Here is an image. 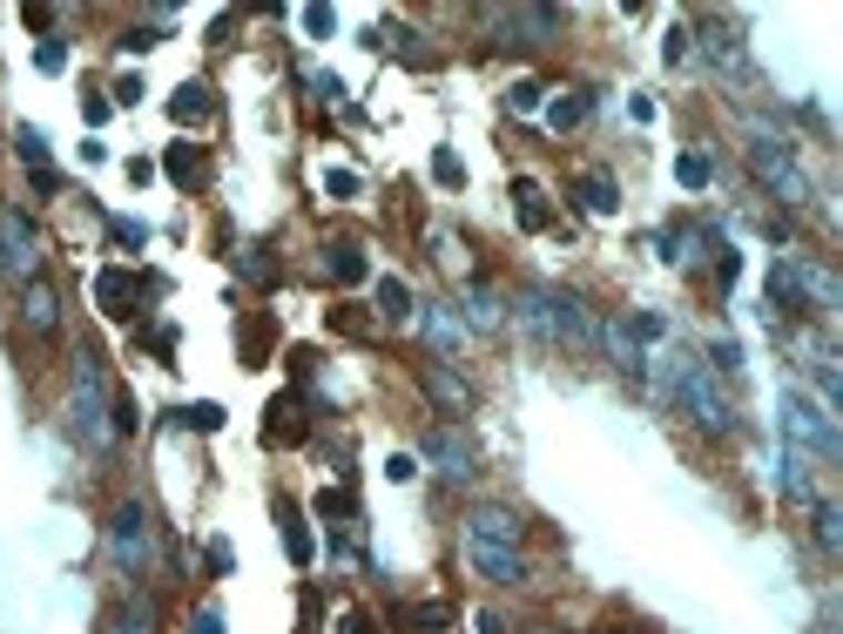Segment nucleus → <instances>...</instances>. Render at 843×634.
I'll return each mask as SVG.
<instances>
[{"label":"nucleus","instance_id":"obj_21","mask_svg":"<svg viewBox=\"0 0 843 634\" xmlns=\"http://www.w3.org/2000/svg\"><path fill=\"white\" fill-rule=\"evenodd\" d=\"M595 338H601V344L615 351V365H621L628 379H648V358H641V344L628 338V324H608V331H595Z\"/></svg>","mask_w":843,"mask_h":634},{"label":"nucleus","instance_id":"obj_48","mask_svg":"<svg viewBox=\"0 0 843 634\" xmlns=\"http://www.w3.org/2000/svg\"><path fill=\"white\" fill-rule=\"evenodd\" d=\"M115 237H122L129 250H142V243H149V230H142V223H115Z\"/></svg>","mask_w":843,"mask_h":634},{"label":"nucleus","instance_id":"obj_20","mask_svg":"<svg viewBox=\"0 0 843 634\" xmlns=\"http://www.w3.org/2000/svg\"><path fill=\"white\" fill-rule=\"evenodd\" d=\"M365 270H372V263H365L358 243H331V250H324V278H337V284H365Z\"/></svg>","mask_w":843,"mask_h":634},{"label":"nucleus","instance_id":"obj_6","mask_svg":"<svg viewBox=\"0 0 843 634\" xmlns=\"http://www.w3.org/2000/svg\"><path fill=\"white\" fill-rule=\"evenodd\" d=\"M749 169H755V183H763L783 210H810L816 203V190H810V175H803V162L783 149V142H755L749 149Z\"/></svg>","mask_w":843,"mask_h":634},{"label":"nucleus","instance_id":"obj_47","mask_svg":"<svg viewBox=\"0 0 843 634\" xmlns=\"http://www.w3.org/2000/svg\"><path fill=\"white\" fill-rule=\"evenodd\" d=\"M109 109H115V102H102V95H89V109H81V115H89V129H102V122H109Z\"/></svg>","mask_w":843,"mask_h":634},{"label":"nucleus","instance_id":"obj_34","mask_svg":"<svg viewBox=\"0 0 843 634\" xmlns=\"http://www.w3.org/2000/svg\"><path fill=\"white\" fill-rule=\"evenodd\" d=\"M506 109H514V115H534V109H540V81H534V74H520L514 88H506Z\"/></svg>","mask_w":843,"mask_h":634},{"label":"nucleus","instance_id":"obj_39","mask_svg":"<svg viewBox=\"0 0 843 634\" xmlns=\"http://www.w3.org/2000/svg\"><path fill=\"white\" fill-rule=\"evenodd\" d=\"M190 634H223V607H216V601H203V607L190 614Z\"/></svg>","mask_w":843,"mask_h":634},{"label":"nucleus","instance_id":"obj_18","mask_svg":"<svg viewBox=\"0 0 843 634\" xmlns=\"http://www.w3.org/2000/svg\"><path fill=\"white\" fill-rule=\"evenodd\" d=\"M770 311L810 318V304H803V284H796V263H790V256H783V263H770Z\"/></svg>","mask_w":843,"mask_h":634},{"label":"nucleus","instance_id":"obj_16","mask_svg":"<svg viewBox=\"0 0 843 634\" xmlns=\"http://www.w3.org/2000/svg\"><path fill=\"white\" fill-rule=\"evenodd\" d=\"M459 311H466L473 331H499V324H506V304H499V291H486V284H466V291H459Z\"/></svg>","mask_w":843,"mask_h":634},{"label":"nucleus","instance_id":"obj_7","mask_svg":"<svg viewBox=\"0 0 843 634\" xmlns=\"http://www.w3.org/2000/svg\"><path fill=\"white\" fill-rule=\"evenodd\" d=\"M0 278L8 284H34L41 278V237H34V223L14 203H0Z\"/></svg>","mask_w":843,"mask_h":634},{"label":"nucleus","instance_id":"obj_14","mask_svg":"<svg viewBox=\"0 0 843 634\" xmlns=\"http://www.w3.org/2000/svg\"><path fill=\"white\" fill-rule=\"evenodd\" d=\"M418 385H426V399H433L439 412H453V419H459V412L473 405V392H466V379H453L446 365H426V372H418Z\"/></svg>","mask_w":843,"mask_h":634},{"label":"nucleus","instance_id":"obj_37","mask_svg":"<svg viewBox=\"0 0 843 634\" xmlns=\"http://www.w3.org/2000/svg\"><path fill=\"white\" fill-rule=\"evenodd\" d=\"M304 34H311V41H331V34H337V14H331V8H304Z\"/></svg>","mask_w":843,"mask_h":634},{"label":"nucleus","instance_id":"obj_11","mask_svg":"<svg viewBox=\"0 0 843 634\" xmlns=\"http://www.w3.org/2000/svg\"><path fill=\"white\" fill-rule=\"evenodd\" d=\"M426 460H433L446 480H473V445H466L453 425H433V432H426Z\"/></svg>","mask_w":843,"mask_h":634},{"label":"nucleus","instance_id":"obj_17","mask_svg":"<svg viewBox=\"0 0 843 634\" xmlns=\"http://www.w3.org/2000/svg\"><path fill=\"white\" fill-rule=\"evenodd\" d=\"M162 175H169L176 190H203V183H210V162H203V149L176 142V149H169V162H162Z\"/></svg>","mask_w":843,"mask_h":634},{"label":"nucleus","instance_id":"obj_25","mask_svg":"<svg viewBox=\"0 0 843 634\" xmlns=\"http://www.w3.org/2000/svg\"><path fill=\"white\" fill-rule=\"evenodd\" d=\"M418 331H426L433 351H459V338H466V324L453 311H426V318H418Z\"/></svg>","mask_w":843,"mask_h":634},{"label":"nucleus","instance_id":"obj_5","mask_svg":"<svg viewBox=\"0 0 843 634\" xmlns=\"http://www.w3.org/2000/svg\"><path fill=\"white\" fill-rule=\"evenodd\" d=\"M109 561H115L129 581H142V574L155 567V520H149L142 500H122V506L109 513Z\"/></svg>","mask_w":843,"mask_h":634},{"label":"nucleus","instance_id":"obj_8","mask_svg":"<svg viewBox=\"0 0 843 634\" xmlns=\"http://www.w3.org/2000/svg\"><path fill=\"white\" fill-rule=\"evenodd\" d=\"M783 425H790V439L796 445H810L816 460H843V432L830 425V412L823 405H810L803 392H783Z\"/></svg>","mask_w":843,"mask_h":634},{"label":"nucleus","instance_id":"obj_19","mask_svg":"<svg viewBox=\"0 0 843 634\" xmlns=\"http://www.w3.org/2000/svg\"><path fill=\"white\" fill-rule=\"evenodd\" d=\"M573 197L595 210V217H615L621 210V190H615V175H601V169H587V175H573Z\"/></svg>","mask_w":843,"mask_h":634},{"label":"nucleus","instance_id":"obj_15","mask_svg":"<svg viewBox=\"0 0 843 634\" xmlns=\"http://www.w3.org/2000/svg\"><path fill=\"white\" fill-rule=\"evenodd\" d=\"M587 115H595V95H587V88H567V95L547 102V129H553V135H573Z\"/></svg>","mask_w":843,"mask_h":634},{"label":"nucleus","instance_id":"obj_40","mask_svg":"<svg viewBox=\"0 0 843 634\" xmlns=\"http://www.w3.org/2000/svg\"><path fill=\"white\" fill-rule=\"evenodd\" d=\"M324 190H331L337 203H352V197H358V175H352V169H331V175H324Z\"/></svg>","mask_w":843,"mask_h":634},{"label":"nucleus","instance_id":"obj_2","mask_svg":"<svg viewBox=\"0 0 843 634\" xmlns=\"http://www.w3.org/2000/svg\"><path fill=\"white\" fill-rule=\"evenodd\" d=\"M68 425L89 452H109L115 445V392H109V372L95 351H74V392H68Z\"/></svg>","mask_w":843,"mask_h":634},{"label":"nucleus","instance_id":"obj_27","mask_svg":"<svg viewBox=\"0 0 843 634\" xmlns=\"http://www.w3.org/2000/svg\"><path fill=\"white\" fill-rule=\"evenodd\" d=\"M674 183H682V190H709V183H715V162H709L702 149H689V155H674Z\"/></svg>","mask_w":843,"mask_h":634},{"label":"nucleus","instance_id":"obj_49","mask_svg":"<svg viewBox=\"0 0 843 634\" xmlns=\"http://www.w3.org/2000/svg\"><path fill=\"white\" fill-rule=\"evenodd\" d=\"M595 634H641V627H595Z\"/></svg>","mask_w":843,"mask_h":634},{"label":"nucleus","instance_id":"obj_28","mask_svg":"<svg viewBox=\"0 0 843 634\" xmlns=\"http://www.w3.org/2000/svg\"><path fill=\"white\" fill-rule=\"evenodd\" d=\"M816 547L823 554H843V506L836 500H816Z\"/></svg>","mask_w":843,"mask_h":634},{"label":"nucleus","instance_id":"obj_4","mask_svg":"<svg viewBox=\"0 0 843 634\" xmlns=\"http://www.w3.org/2000/svg\"><path fill=\"white\" fill-rule=\"evenodd\" d=\"M668 385H674V399L689 405V419H695L709 439H729V432H735V412L722 405V392H715V372L702 365V358H689V351H682V358H674V379H668Z\"/></svg>","mask_w":843,"mask_h":634},{"label":"nucleus","instance_id":"obj_12","mask_svg":"<svg viewBox=\"0 0 843 634\" xmlns=\"http://www.w3.org/2000/svg\"><path fill=\"white\" fill-rule=\"evenodd\" d=\"M790 263H796V284H803V304L810 311H836L843 304V284H836L830 263H816V256H790Z\"/></svg>","mask_w":843,"mask_h":634},{"label":"nucleus","instance_id":"obj_38","mask_svg":"<svg viewBox=\"0 0 843 634\" xmlns=\"http://www.w3.org/2000/svg\"><path fill=\"white\" fill-rule=\"evenodd\" d=\"M433 175H439V190H459V183H466V169H459V155H453V149H439Z\"/></svg>","mask_w":843,"mask_h":634},{"label":"nucleus","instance_id":"obj_41","mask_svg":"<svg viewBox=\"0 0 843 634\" xmlns=\"http://www.w3.org/2000/svg\"><path fill=\"white\" fill-rule=\"evenodd\" d=\"M34 68H41V74H61V68H68L61 41H41V48H34Z\"/></svg>","mask_w":843,"mask_h":634},{"label":"nucleus","instance_id":"obj_30","mask_svg":"<svg viewBox=\"0 0 843 634\" xmlns=\"http://www.w3.org/2000/svg\"><path fill=\"white\" fill-rule=\"evenodd\" d=\"M95 291H102V304H109L115 318H122V311H129V298H135V284L122 278V270H102V284H95Z\"/></svg>","mask_w":843,"mask_h":634},{"label":"nucleus","instance_id":"obj_43","mask_svg":"<svg viewBox=\"0 0 843 634\" xmlns=\"http://www.w3.org/2000/svg\"><path fill=\"white\" fill-rule=\"evenodd\" d=\"M385 480H398V486L418 480V460H412V452H392V460H385Z\"/></svg>","mask_w":843,"mask_h":634},{"label":"nucleus","instance_id":"obj_13","mask_svg":"<svg viewBox=\"0 0 843 634\" xmlns=\"http://www.w3.org/2000/svg\"><path fill=\"white\" fill-rule=\"evenodd\" d=\"M102 634H155V601H149V594H122V601L102 614Z\"/></svg>","mask_w":843,"mask_h":634},{"label":"nucleus","instance_id":"obj_31","mask_svg":"<svg viewBox=\"0 0 843 634\" xmlns=\"http://www.w3.org/2000/svg\"><path fill=\"white\" fill-rule=\"evenodd\" d=\"M14 149H21V162H28L34 175H48V135H41V129H21Z\"/></svg>","mask_w":843,"mask_h":634},{"label":"nucleus","instance_id":"obj_3","mask_svg":"<svg viewBox=\"0 0 843 634\" xmlns=\"http://www.w3.org/2000/svg\"><path fill=\"white\" fill-rule=\"evenodd\" d=\"M520 318H527V331H540V338H553V344H595V318H587V304L580 298H567V291H553V284H527L520 291Z\"/></svg>","mask_w":843,"mask_h":634},{"label":"nucleus","instance_id":"obj_1","mask_svg":"<svg viewBox=\"0 0 843 634\" xmlns=\"http://www.w3.org/2000/svg\"><path fill=\"white\" fill-rule=\"evenodd\" d=\"M466 567L492 587H520L527 581V561H520V520L506 506H473L466 513Z\"/></svg>","mask_w":843,"mask_h":634},{"label":"nucleus","instance_id":"obj_22","mask_svg":"<svg viewBox=\"0 0 843 634\" xmlns=\"http://www.w3.org/2000/svg\"><path fill=\"white\" fill-rule=\"evenodd\" d=\"M277 526H284V554H291L297 567H311V554H317V540L304 533V520H297V506H291V500H277Z\"/></svg>","mask_w":843,"mask_h":634},{"label":"nucleus","instance_id":"obj_36","mask_svg":"<svg viewBox=\"0 0 843 634\" xmlns=\"http://www.w3.org/2000/svg\"><path fill=\"white\" fill-rule=\"evenodd\" d=\"M628 338H634V344H661V338H668V324H661L654 311H634V318H628Z\"/></svg>","mask_w":843,"mask_h":634},{"label":"nucleus","instance_id":"obj_26","mask_svg":"<svg viewBox=\"0 0 843 634\" xmlns=\"http://www.w3.org/2000/svg\"><path fill=\"white\" fill-rule=\"evenodd\" d=\"M514 203H520V223L527 230H547V190L534 183V175H520V183H514Z\"/></svg>","mask_w":843,"mask_h":634},{"label":"nucleus","instance_id":"obj_44","mask_svg":"<svg viewBox=\"0 0 843 634\" xmlns=\"http://www.w3.org/2000/svg\"><path fill=\"white\" fill-rule=\"evenodd\" d=\"M190 425H196V432H216V425H223V405H210V399L190 405Z\"/></svg>","mask_w":843,"mask_h":634},{"label":"nucleus","instance_id":"obj_23","mask_svg":"<svg viewBox=\"0 0 843 634\" xmlns=\"http://www.w3.org/2000/svg\"><path fill=\"white\" fill-rule=\"evenodd\" d=\"M210 109H216L210 81H183V88H176V102H169V115H176V122H210Z\"/></svg>","mask_w":843,"mask_h":634},{"label":"nucleus","instance_id":"obj_45","mask_svg":"<svg viewBox=\"0 0 843 634\" xmlns=\"http://www.w3.org/2000/svg\"><path fill=\"white\" fill-rule=\"evenodd\" d=\"M317 513H331V520H337V513H352V500L337 493V486H324V493H317Z\"/></svg>","mask_w":843,"mask_h":634},{"label":"nucleus","instance_id":"obj_29","mask_svg":"<svg viewBox=\"0 0 843 634\" xmlns=\"http://www.w3.org/2000/svg\"><path fill=\"white\" fill-rule=\"evenodd\" d=\"M661 61H668V68L695 61V28H682V21H674V28H668V41H661Z\"/></svg>","mask_w":843,"mask_h":634},{"label":"nucleus","instance_id":"obj_24","mask_svg":"<svg viewBox=\"0 0 843 634\" xmlns=\"http://www.w3.org/2000/svg\"><path fill=\"white\" fill-rule=\"evenodd\" d=\"M661 256L682 263V270H695L709 256V243H702V230H661Z\"/></svg>","mask_w":843,"mask_h":634},{"label":"nucleus","instance_id":"obj_10","mask_svg":"<svg viewBox=\"0 0 843 634\" xmlns=\"http://www.w3.org/2000/svg\"><path fill=\"white\" fill-rule=\"evenodd\" d=\"M492 28H499V41H534V48H547L560 34V8H514V14H492Z\"/></svg>","mask_w":843,"mask_h":634},{"label":"nucleus","instance_id":"obj_46","mask_svg":"<svg viewBox=\"0 0 843 634\" xmlns=\"http://www.w3.org/2000/svg\"><path fill=\"white\" fill-rule=\"evenodd\" d=\"M331 634H378V627H372L365 614H337V621H331Z\"/></svg>","mask_w":843,"mask_h":634},{"label":"nucleus","instance_id":"obj_33","mask_svg":"<svg viewBox=\"0 0 843 634\" xmlns=\"http://www.w3.org/2000/svg\"><path fill=\"white\" fill-rule=\"evenodd\" d=\"M783 493L810 500V473H803V452H796V445H783Z\"/></svg>","mask_w":843,"mask_h":634},{"label":"nucleus","instance_id":"obj_35","mask_svg":"<svg viewBox=\"0 0 843 634\" xmlns=\"http://www.w3.org/2000/svg\"><path fill=\"white\" fill-rule=\"evenodd\" d=\"M709 365H715L722 379H735V372H742V344H735V338H715V344H709Z\"/></svg>","mask_w":843,"mask_h":634},{"label":"nucleus","instance_id":"obj_42","mask_svg":"<svg viewBox=\"0 0 843 634\" xmlns=\"http://www.w3.org/2000/svg\"><path fill=\"white\" fill-rule=\"evenodd\" d=\"M709 263H715V278H722V291H735V270H742V256H735V250H715Z\"/></svg>","mask_w":843,"mask_h":634},{"label":"nucleus","instance_id":"obj_9","mask_svg":"<svg viewBox=\"0 0 843 634\" xmlns=\"http://www.w3.org/2000/svg\"><path fill=\"white\" fill-rule=\"evenodd\" d=\"M21 331L28 338H61V291L48 284V278H34V284H21Z\"/></svg>","mask_w":843,"mask_h":634},{"label":"nucleus","instance_id":"obj_32","mask_svg":"<svg viewBox=\"0 0 843 634\" xmlns=\"http://www.w3.org/2000/svg\"><path fill=\"white\" fill-rule=\"evenodd\" d=\"M378 311H385V318H412V291H405L398 278H378Z\"/></svg>","mask_w":843,"mask_h":634}]
</instances>
